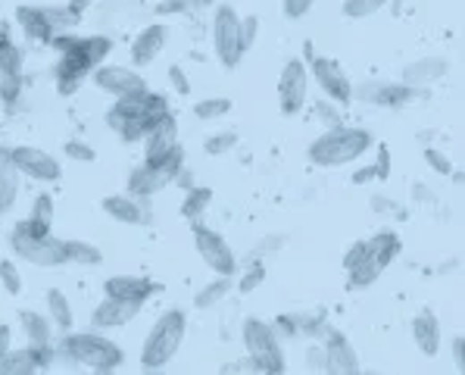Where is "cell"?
Masks as SVG:
<instances>
[{"mask_svg": "<svg viewBox=\"0 0 465 375\" xmlns=\"http://www.w3.org/2000/svg\"><path fill=\"white\" fill-rule=\"evenodd\" d=\"M50 44L60 50V63H56V91H60L63 98H72V94L81 88V81H85L113 50V38H106V35L81 38V35H72V31H63V35H56Z\"/></svg>", "mask_w": 465, "mask_h": 375, "instance_id": "cell-1", "label": "cell"}, {"mask_svg": "<svg viewBox=\"0 0 465 375\" xmlns=\"http://www.w3.org/2000/svg\"><path fill=\"white\" fill-rule=\"evenodd\" d=\"M16 22L25 31V38H31V41H44V44L54 41V31H50L47 19H44V6H29V4L16 6Z\"/></svg>", "mask_w": 465, "mask_h": 375, "instance_id": "cell-26", "label": "cell"}, {"mask_svg": "<svg viewBox=\"0 0 465 375\" xmlns=\"http://www.w3.org/2000/svg\"><path fill=\"white\" fill-rule=\"evenodd\" d=\"M165 41H169V29H165V25L154 22V25H148V29H141L135 41H131V63H135L138 69L150 66V63L163 54Z\"/></svg>", "mask_w": 465, "mask_h": 375, "instance_id": "cell-23", "label": "cell"}, {"mask_svg": "<svg viewBox=\"0 0 465 375\" xmlns=\"http://www.w3.org/2000/svg\"><path fill=\"white\" fill-rule=\"evenodd\" d=\"M234 144H238V135H234V132H219V135H209L207 141H203V150H207L209 157H216V154L232 150Z\"/></svg>", "mask_w": 465, "mask_h": 375, "instance_id": "cell-37", "label": "cell"}, {"mask_svg": "<svg viewBox=\"0 0 465 375\" xmlns=\"http://www.w3.org/2000/svg\"><path fill=\"white\" fill-rule=\"evenodd\" d=\"M169 81H172V88H175L178 94H190V79L184 75L182 66H172L169 69Z\"/></svg>", "mask_w": 465, "mask_h": 375, "instance_id": "cell-45", "label": "cell"}, {"mask_svg": "<svg viewBox=\"0 0 465 375\" xmlns=\"http://www.w3.org/2000/svg\"><path fill=\"white\" fill-rule=\"evenodd\" d=\"M165 116H172L165 94H156L150 91V88H144V91H135L129 94V98H116V104L106 110V125H110L123 141L131 144V141L148 138Z\"/></svg>", "mask_w": 465, "mask_h": 375, "instance_id": "cell-2", "label": "cell"}, {"mask_svg": "<svg viewBox=\"0 0 465 375\" xmlns=\"http://www.w3.org/2000/svg\"><path fill=\"white\" fill-rule=\"evenodd\" d=\"M213 203V191L209 188H190L188 194H184V203H182V216L188 222H200V216L207 213V207Z\"/></svg>", "mask_w": 465, "mask_h": 375, "instance_id": "cell-30", "label": "cell"}, {"mask_svg": "<svg viewBox=\"0 0 465 375\" xmlns=\"http://www.w3.org/2000/svg\"><path fill=\"white\" fill-rule=\"evenodd\" d=\"M175 150H182V144H178V123L175 116H165L163 123L144 138V163H148V166H159V163L169 160Z\"/></svg>", "mask_w": 465, "mask_h": 375, "instance_id": "cell-17", "label": "cell"}, {"mask_svg": "<svg viewBox=\"0 0 465 375\" xmlns=\"http://www.w3.org/2000/svg\"><path fill=\"white\" fill-rule=\"evenodd\" d=\"M22 94V50L10 38V25L0 22V100L13 107Z\"/></svg>", "mask_w": 465, "mask_h": 375, "instance_id": "cell-11", "label": "cell"}, {"mask_svg": "<svg viewBox=\"0 0 465 375\" xmlns=\"http://www.w3.org/2000/svg\"><path fill=\"white\" fill-rule=\"evenodd\" d=\"M138 375H163L159 370H144V372H138Z\"/></svg>", "mask_w": 465, "mask_h": 375, "instance_id": "cell-54", "label": "cell"}, {"mask_svg": "<svg viewBox=\"0 0 465 375\" xmlns=\"http://www.w3.org/2000/svg\"><path fill=\"white\" fill-rule=\"evenodd\" d=\"M182 169H184V150H175V154H172L165 163H159V166H148V163H141V166L129 175V194L131 197H154L156 191L172 185Z\"/></svg>", "mask_w": 465, "mask_h": 375, "instance_id": "cell-12", "label": "cell"}, {"mask_svg": "<svg viewBox=\"0 0 465 375\" xmlns=\"http://www.w3.org/2000/svg\"><path fill=\"white\" fill-rule=\"evenodd\" d=\"M309 69L328 100H334L337 107H347L353 100V81L347 79V72H343L337 60H331V56H312Z\"/></svg>", "mask_w": 465, "mask_h": 375, "instance_id": "cell-15", "label": "cell"}, {"mask_svg": "<svg viewBox=\"0 0 465 375\" xmlns=\"http://www.w3.org/2000/svg\"><path fill=\"white\" fill-rule=\"evenodd\" d=\"M412 341L425 357H437V351H441V322L431 310H422L412 320Z\"/></svg>", "mask_w": 465, "mask_h": 375, "instance_id": "cell-25", "label": "cell"}, {"mask_svg": "<svg viewBox=\"0 0 465 375\" xmlns=\"http://www.w3.org/2000/svg\"><path fill=\"white\" fill-rule=\"evenodd\" d=\"M19 197V173L10 160V150H0V213H10Z\"/></svg>", "mask_w": 465, "mask_h": 375, "instance_id": "cell-27", "label": "cell"}, {"mask_svg": "<svg viewBox=\"0 0 465 375\" xmlns=\"http://www.w3.org/2000/svg\"><path fill=\"white\" fill-rule=\"evenodd\" d=\"M272 328H275V332H284V335H288V338H291V335H297V328H300V322H297V320H288V316H278L275 326H272Z\"/></svg>", "mask_w": 465, "mask_h": 375, "instance_id": "cell-47", "label": "cell"}, {"mask_svg": "<svg viewBox=\"0 0 465 375\" xmlns=\"http://www.w3.org/2000/svg\"><path fill=\"white\" fill-rule=\"evenodd\" d=\"M387 160H391V154H387V148L381 144L378 148V166H375L378 169V179H387Z\"/></svg>", "mask_w": 465, "mask_h": 375, "instance_id": "cell-50", "label": "cell"}, {"mask_svg": "<svg viewBox=\"0 0 465 375\" xmlns=\"http://www.w3.org/2000/svg\"><path fill=\"white\" fill-rule=\"evenodd\" d=\"M444 72H447V60H444V56H428V60H418V63H412V66H406L403 85L418 88V85H425V81L441 79Z\"/></svg>", "mask_w": 465, "mask_h": 375, "instance_id": "cell-28", "label": "cell"}, {"mask_svg": "<svg viewBox=\"0 0 465 375\" xmlns=\"http://www.w3.org/2000/svg\"><path fill=\"white\" fill-rule=\"evenodd\" d=\"M150 197H131V194H110L104 197V213L125 226H148L150 222Z\"/></svg>", "mask_w": 465, "mask_h": 375, "instance_id": "cell-19", "label": "cell"}, {"mask_svg": "<svg viewBox=\"0 0 465 375\" xmlns=\"http://www.w3.org/2000/svg\"><path fill=\"white\" fill-rule=\"evenodd\" d=\"M257 31H259V19L257 16H244L241 19V50H250L253 41H257Z\"/></svg>", "mask_w": 465, "mask_h": 375, "instance_id": "cell-40", "label": "cell"}, {"mask_svg": "<svg viewBox=\"0 0 465 375\" xmlns=\"http://www.w3.org/2000/svg\"><path fill=\"white\" fill-rule=\"evenodd\" d=\"M10 247L19 260L31 266H41V269H56V266H66V241L54 238L50 234V226L44 222L29 219H19L10 232Z\"/></svg>", "mask_w": 465, "mask_h": 375, "instance_id": "cell-3", "label": "cell"}, {"mask_svg": "<svg viewBox=\"0 0 465 375\" xmlns=\"http://www.w3.org/2000/svg\"><path fill=\"white\" fill-rule=\"evenodd\" d=\"M362 253H366V241H356V244L350 247L347 253H343V269H347V272H353L356 266H359Z\"/></svg>", "mask_w": 465, "mask_h": 375, "instance_id": "cell-44", "label": "cell"}, {"mask_svg": "<svg viewBox=\"0 0 465 375\" xmlns=\"http://www.w3.org/2000/svg\"><path fill=\"white\" fill-rule=\"evenodd\" d=\"M88 6H91V0H69V10L79 13V16H81V10H88Z\"/></svg>", "mask_w": 465, "mask_h": 375, "instance_id": "cell-53", "label": "cell"}, {"mask_svg": "<svg viewBox=\"0 0 465 375\" xmlns=\"http://www.w3.org/2000/svg\"><path fill=\"white\" fill-rule=\"evenodd\" d=\"M13 351V328L10 326H0V357Z\"/></svg>", "mask_w": 465, "mask_h": 375, "instance_id": "cell-48", "label": "cell"}, {"mask_svg": "<svg viewBox=\"0 0 465 375\" xmlns=\"http://www.w3.org/2000/svg\"><path fill=\"white\" fill-rule=\"evenodd\" d=\"M194 244H197V253L200 260L222 278H232L238 272V260H234V251L225 238H222L216 228H207L197 222L194 226Z\"/></svg>", "mask_w": 465, "mask_h": 375, "instance_id": "cell-10", "label": "cell"}, {"mask_svg": "<svg viewBox=\"0 0 465 375\" xmlns=\"http://www.w3.org/2000/svg\"><path fill=\"white\" fill-rule=\"evenodd\" d=\"M138 313H141V303L104 297V301L97 303V310L91 313V320H94V326L97 328H119V326H129Z\"/></svg>", "mask_w": 465, "mask_h": 375, "instance_id": "cell-24", "label": "cell"}, {"mask_svg": "<svg viewBox=\"0 0 465 375\" xmlns=\"http://www.w3.org/2000/svg\"><path fill=\"white\" fill-rule=\"evenodd\" d=\"M266 278V269L263 266H253L250 272H247V276H241V294H250L253 288H257L259 282H263Z\"/></svg>", "mask_w": 465, "mask_h": 375, "instance_id": "cell-43", "label": "cell"}, {"mask_svg": "<svg viewBox=\"0 0 465 375\" xmlns=\"http://www.w3.org/2000/svg\"><path fill=\"white\" fill-rule=\"evenodd\" d=\"M425 160H428V166L435 169V173H441V175L453 173V163H450L447 154H441V150H425Z\"/></svg>", "mask_w": 465, "mask_h": 375, "instance_id": "cell-42", "label": "cell"}, {"mask_svg": "<svg viewBox=\"0 0 465 375\" xmlns=\"http://www.w3.org/2000/svg\"><path fill=\"white\" fill-rule=\"evenodd\" d=\"M307 94H309V72H307V63L291 56L282 69V79H278V104H282L284 116H297L307 104Z\"/></svg>", "mask_w": 465, "mask_h": 375, "instance_id": "cell-13", "label": "cell"}, {"mask_svg": "<svg viewBox=\"0 0 465 375\" xmlns=\"http://www.w3.org/2000/svg\"><path fill=\"white\" fill-rule=\"evenodd\" d=\"M228 291H232V278H222V276H219V282L207 285V291H200L194 303H197L200 310H207V307H213L216 301H222V297H225Z\"/></svg>", "mask_w": 465, "mask_h": 375, "instance_id": "cell-35", "label": "cell"}, {"mask_svg": "<svg viewBox=\"0 0 465 375\" xmlns=\"http://www.w3.org/2000/svg\"><path fill=\"white\" fill-rule=\"evenodd\" d=\"M22 328H25V338H29V347L35 354L38 366H47L50 363V345H54V335H50V320H44L41 313L35 310H22Z\"/></svg>", "mask_w": 465, "mask_h": 375, "instance_id": "cell-21", "label": "cell"}, {"mask_svg": "<svg viewBox=\"0 0 465 375\" xmlns=\"http://www.w3.org/2000/svg\"><path fill=\"white\" fill-rule=\"evenodd\" d=\"M10 160L19 175H25V179H31V182H41V185L60 182V175H63V166L56 163V157L41 148H13Z\"/></svg>", "mask_w": 465, "mask_h": 375, "instance_id": "cell-14", "label": "cell"}, {"mask_svg": "<svg viewBox=\"0 0 465 375\" xmlns=\"http://www.w3.org/2000/svg\"><path fill=\"white\" fill-rule=\"evenodd\" d=\"M372 179H378V169L375 166H366V169H359V173H353L356 185H366V182H372Z\"/></svg>", "mask_w": 465, "mask_h": 375, "instance_id": "cell-49", "label": "cell"}, {"mask_svg": "<svg viewBox=\"0 0 465 375\" xmlns=\"http://www.w3.org/2000/svg\"><path fill=\"white\" fill-rule=\"evenodd\" d=\"M312 4L316 0H282V13L288 19H303L312 10Z\"/></svg>", "mask_w": 465, "mask_h": 375, "instance_id": "cell-41", "label": "cell"}, {"mask_svg": "<svg viewBox=\"0 0 465 375\" xmlns=\"http://www.w3.org/2000/svg\"><path fill=\"white\" fill-rule=\"evenodd\" d=\"M372 148V135L366 129H353V125H334L325 135H318L316 141L309 144V163L322 169L331 166H343V163L359 160L366 150Z\"/></svg>", "mask_w": 465, "mask_h": 375, "instance_id": "cell-4", "label": "cell"}, {"mask_svg": "<svg viewBox=\"0 0 465 375\" xmlns=\"http://www.w3.org/2000/svg\"><path fill=\"white\" fill-rule=\"evenodd\" d=\"M209 35H213V47H216V56H219L222 66L225 69L238 66L244 50H241V16L234 6H228V4L216 6Z\"/></svg>", "mask_w": 465, "mask_h": 375, "instance_id": "cell-9", "label": "cell"}, {"mask_svg": "<svg viewBox=\"0 0 465 375\" xmlns=\"http://www.w3.org/2000/svg\"><path fill=\"white\" fill-rule=\"evenodd\" d=\"M316 113H318V119H322V123L331 125V129H334V125H343L341 123V110H334V107L325 104V100H322V104H316Z\"/></svg>", "mask_w": 465, "mask_h": 375, "instance_id": "cell-46", "label": "cell"}, {"mask_svg": "<svg viewBox=\"0 0 465 375\" xmlns=\"http://www.w3.org/2000/svg\"><path fill=\"white\" fill-rule=\"evenodd\" d=\"M41 366H38L35 354H31V347H13L10 354H4L0 357V375H35Z\"/></svg>", "mask_w": 465, "mask_h": 375, "instance_id": "cell-29", "label": "cell"}, {"mask_svg": "<svg viewBox=\"0 0 465 375\" xmlns=\"http://www.w3.org/2000/svg\"><path fill=\"white\" fill-rule=\"evenodd\" d=\"M322 360H325V370H328V375H356L359 372V357H356L353 345H350L341 332L328 335L325 351H322Z\"/></svg>", "mask_w": 465, "mask_h": 375, "instance_id": "cell-20", "label": "cell"}, {"mask_svg": "<svg viewBox=\"0 0 465 375\" xmlns=\"http://www.w3.org/2000/svg\"><path fill=\"white\" fill-rule=\"evenodd\" d=\"M387 0H343V16L347 19H366L385 6Z\"/></svg>", "mask_w": 465, "mask_h": 375, "instance_id": "cell-34", "label": "cell"}, {"mask_svg": "<svg viewBox=\"0 0 465 375\" xmlns=\"http://www.w3.org/2000/svg\"><path fill=\"white\" fill-rule=\"evenodd\" d=\"M356 375H375V372H356Z\"/></svg>", "mask_w": 465, "mask_h": 375, "instance_id": "cell-56", "label": "cell"}, {"mask_svg": "<svg viewBox=\"0 0 465 375\" xmlns=\"http://www.w3.org/2000/svg\"><path fill=\"white\" fill-rule=\"evenodd\" d=\"M397 253H400V238L393 232H378L375 238H368L359 266L350 272V285H353V288H368V285H375Z\"/></svg>", "mask_w": 465, "mask_h": 375, "instance_id": "cell-8", "label": "cell"}, {"mask_svg": "<svg viewBox=\"0 0 465 375\" xmlns=\"http://www.w3.org/2000/svg\"><path fill=\"white\" fill-rule=\"evenodd\" d=\"M0 285L10 297L22 294V276H19L16 263L13 260H0Z\"/></svg>", "mask_w": 465, "mask_h": 375, "instance_id": "cell-36", "label": "cell"}, {"mask_svg": "<svg viewBox=\"0 0 465 375\" xmlns=\"http://www.w3.org/2000/svg\"><path fill=\"white\" fill-rule=\"evenodd\" d=\"M232 113V100L228 98H207V100H197L194 104V116L197 119H219Z\"/></svg>", "mask_w": 465, "mask_h": 375, "instance_id": "cell-33", "label": "cell"}, {"mask_svg": "<svg viewBox=\"0 0 465 375\" xmlns=\"http://www.w3.org/2000/svg\"><path fill=\"white\" fill-rule=\"evenodd\" d=\"M31 219L44 222V226L54 222V197H50L47 191H41V194L35 197V203H31Z\"/></svg>", "mask_w": 465, "mask_h": 375, "instance_id": "cell-38", "label": "cell"}, {"mask_svg": "<svg viewBox=\"0 0 465 375\" xmlns=\"http://www.w3.org/2000/svg\"><path fill=\"white\" fill-rule=\"evenodd\" d=\"M241 338H244L247 357H250L253 370L263 375H284V347L278 341V332L263 320H247L241 328Z\"/></svg>", "mask_w": 465, "mask_h": 375, "instance_id": "cell-7", "label": "cell"}, {"mask_svg": "<svg viewBox=\"0 0 465 375\" xmlns=\"http://www.w3.org/2000/svg\"><path fill=\"white\" fill-rule=\"evenodd\" d=\"M66 157L75 163H94L97 160V150L91 148V144H81V141H66Z\"/></svg>", "mask_w": 465, "mask_h": 375, "instance_id": "cell-39", "label": "cell"}, {"mask_svg": "<svg viewBox=\"0 0 465 375\" xmlns=\"http://www.w3.org/2000/svg\"><path fill=\"white\" fill-rule=\"evenodd\" d=\"M104 291L106 297H116V301H131V303H141L148 297H154L159 291L156 282H150V278H141V276H113L104 282Z\"/></svg>", "mask_w": 465, "mask_h": 375, "instance_id": "cell-22", "label": "cell"}, {"mask_svg": "<svg viewBox=\"0 0 465 375\" xmlns=\"http://www.w3.org/2000/svg\"><path fill=\"white\" fill-rule=\"evenodd\" d=\"M60 354L66 360H72V363L100 375H110L113 370H119L125 360L123 347L97 332H69L66 338L60 341Z\"/></svg>", "mask_w": 465, "mask_h": 375, "instance_id": "cell-5", "label": "cell"}, {"mask_svg": "<svg viewBox=\"0 0 465 375\" xmlns=\"http://www.w3.org/2000/svg\"><path fill=\"white\" fill-rule=\"evenodd\" d=\"M94 85L100 88L104 94L110 98H129L135 91H144L148 81L138 69H129V66H116V63H106V66H97L94 69Z\"/></svg>", "mask_w": 465, "mask_h": 375, "instance_id": "cell-16", "label": "cell"}, {"mask_svg": "<svg viewBox=\"0 0 465 375\" xmlns=\"http://www.w3.org/2000/svg\"><path fill=\"white\" fill-rule=\"evenodd\" d=\"M412 94H416V88L403 85V81H366V85L353 88L356 100H366V104H378V107H403Z\"/></svg>", "mask_w": 465, "mask_h": 375, "instance_id": "cell-18", "label": "cell"}, {"mask_svg": "<svg viewBox=\"0 0 465 375\" xmlns=\"http://www.w3.org/2000/svg\"><path fill=\"white\" fill-rule=\"evenodd\" d=\"M47 313H50V322H56L63 332L72 328V303L66 301L63 291H56V288L47 291Z\"/></svg>", "mask_w": 465, "mask_h": 375, "instance_id": "cell-31", "label": "cell"}, {"mask_svg": "<svg viewBox=\"0 0 465 375\" xmlns=\"http://www.w3.org/2000/svg\"><path fill=\"white\" fill-rule=\"evenodd\" d=\"M175 185H182V191H184V194H188V191L194 188V175H190L188 169H182V173L175 175Z\"/></svg>", "mask_w": 465, "mask_h": 375, "instance_id": "cell-51", "label": "cell"}, {"mask_svg": "<svg viewBox=\"0 0 465 375\" xmlns=\"http://www.w3.org/2000/svg\"><path fill=\"white\" fill-rule=\"evenodd\" d=\"M200 4H207V6H216V4H219V0H200Z\"/></svg>", "mask_w": 465, "mask_h": 375, "instance_id": "cell-55", "label": "cell"}, {"mask_svg": "<svg viewBox=\"0 0 465 375\" xmlns=\"http://www.w3.org/2000/svg\"><path fill=\"white\" fill-rule=\"evenodd\" d=\"M184 332H188V320H184L182 310H169V313L159 316L141 347L144 370H163V366L178 354V347H182V341H184Z\"/></svg>", "mask_w": 465, "mask_h": 375, "instance_id": "cell-6", "label": "cell"}, {"mask_svg": "<svg viewBox=\"0 0 465 375\" xmlns=\"http://www.w3.org/2000/svg\"><path fill=\"white\" fill-rule=\"evenodd\" d=\"M453 363H456V370H465V363H462V338H456L453 341Z\"/></svg>", "mask_w": 465, "mask_h": 375, "instance_id": "cell-52", "label": "cell"}, {"mask_svg": "<svg viewBox=\"0 0 465 375\" xmlns=\"http://www.w3.org/2000/svg\"><path fill=\"white\" fill-rule=\"evenodd\" d=\"M66 257H69V263H79V266H100L104 263L100 247L88 244V241H66Z\"/></svg>", "mask_w": 465, "mask_h": 375, "instance_id": "cell-32", "label": "cell"}]
</instances>
